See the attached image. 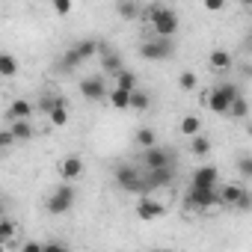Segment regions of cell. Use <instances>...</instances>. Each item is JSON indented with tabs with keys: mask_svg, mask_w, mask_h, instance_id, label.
Masks as SVG:
<instances>
[{
	"mask_svg": "<svg viewBox=\"0 0 252 252\" xmlns=\"http://www.w3.org/2000/svg\"><path fill=\"white\" fill-rule=\"evenodd\" d=\"M234 208H237V211H249V208H252V199H249V190H243V196L237 199V205H234Z\"/></svg>",
	"mask_w": 252,
	"mask_h": 252,
	"instance_id": "d6a6232c",
	"label": "cell"
},
{
	"mask_svg": "<svg viewBox=\"0 0 252 252\" xmlns=\"http://www.w3.org/2000/svg\"><path fill=\"white\" fill-rule=\"evenodd\" d=\"M202 134V119L199 116H184L181 119V137H196Z\"/></svg>",
	"mask_w": 252,
	"mask_h": 252,
	"instance_id": "ffe728a7",
	"label": "cell"
},
{
	"mask_svg": "<svg viewBox=\"0 0 252 252\" xmlns=\"http://www.w3.org/2000/svg\"><path fill=\"white\" fill-rule=\"evenodd\" d=\"M80 63H83V60L77 57V51H74V48H65V51H63V60H60V65H63V71H65V74H71V71H74Z\"/></svg>",
	"mask_w": 252,
	"mask_h": 252,
	"instance_id": "603a6c76",
	"label": "cell"
},
{
	"mask_svg": "<svg viewBox=\"0 0 252 252\" xmlns=\"http://www.w3.org/2000/svg\"><path fill=\"white\" fill-rule=\"evenodd\" d=\"M143 163L149 166V172H155V169H172L175 166V155L169 149H163V146H152V149L143 152Z\"/></svg>",
	"mask_w": 252,
	"mask_h": 252,
	"instance_id": "277c9868",
	"label": "cell"
},
{
	"mask_svg": "<svg viewBox=\"0 0 252 252\" xmlns=\"http://www.w3.org/2000/svg\"><path fill=\"white\" fill-rule=\"evenodd\" d=\"M237 95H240V89H237L234 83H222V86H217V89H211V92L205 95V104H208L211 113L225 116V113H228V104H231Z\"/></svg>",
	"mask_w": 252,
	"mask_h": 252,
	"instance_id": "7a4b0ae2",
	"label": "cell"
},
{
	"mask_svg": "<svg viewBox=\"0 0 252 252\" xmlns=\"http://www.w3.org/2000/svg\"><path fill=\"white\" fill-rule=\"evenodd\" d=\"M116 89H122V92H134V89H137V74L128 71V68H122V71L116 74Z\"/></svg>",
	"mask_w": 252,
	"mask_h": 252,
	"instance_id": "d6986e66",
	"label": "cell"
},
{
	"mask_svg": "<svg viewBox=\"0 0 252 252\" xmlns=\"http://www.w3.org/2000/svg\"><path fill=\"white\" fill-rule=\"evenodd\" d=\"M6 217V208H3V199H0V220H3Z\"/></svg>",
	"mask_w": 252,
	"mask_h": 252,
	"instance_id": "f35d334b",
	"label": "cell"
},
{
	"mask_svg": "<svg viewBox=\"0 0 252 252\" xmlns=\"http://www.w3.org/2000/svg\"><path fill=\"white\" fill-rule=\"evenodd\" d=\"M172 169H155V172H149V178L143 181V187L146 190H155V187H166V184H172Z\"/></svg>",
	"mask_w": 252,
	"mask_h": 252,
	"instance_id": "9a60e30c",
	"label": "cell"
},
{
	"mask_svg": "<svg viewBox=\"0 0 252 252\" xmlns=\"http://www.w3.org/2000/svg\"><path fill=\"white\" fill-rule=\"evenodd\" d=\"M15 234H18V225H15L12 220H6V217H3V220H0V243L6 246V243L15 237Z\"/></svg>",
	"mask_w": 252,
	"mask_h": 252,
	"instance_id": "4316f807",
	"label": "cell"
},
{
	"mask_svg": "<svg viewBox=\"0 0 252 252\" xmlns=\"http://www.w3.org/2000/svg\"><path fill=\"white\" fill-rule=\"evenodd\" d=\"M18 60L15 54H6V51H0V77H15L18 74Z\"/></svg>",
	"mask_w": 252,
	"mask_h": 252,
	"instance_id": "e0dca14e",
	"label": "cell"
},
{
	"mask_svg": "<svg viewBox=\"0 0 252 252\" xmlns=\"http://www.w3.org/2000/svg\"><path fill=\"white\" fill-rule=\"evenodd\" d=\"M104 68H107V71H110V74L116 77V74H119V71H122L125 65H122V60H119L116 54H107V51H104Z\"/></svg>",
	"mask_w": 252,
	"mask_h": 252,
	"instance_id": "f1b7e54d",
	"label": "cell"
},
{
	"mask_svg": "<svg viewBox=\"0 0 252 252\" xmlns=\"http://www.w3.org/2000/svg\"><path fill=\"white\" fill-rule=\"evenodd\" d=\"M9 146H15V140H12V134L6 128V131H0V149H9Z\"/></svg>",
	"mask_w": 252,
	"mask_h": 252,
	"instance_id": "d590c367",
	"label": "cell"
},
{
	"mask_svg": "<svg viewBox=\"0 0 252 252\" xmlns=\"http://www.w3.org/2000/svg\"><path fill=\"white\" fill-rule=\"evenodd\" d=\"M190 152H193L196 158H205V155L211 152V140H208L205 134H196V137H190Z\"/></svg>",
	"mask_w": 252,
	"mask_h": 252,
	"instance_id": "d4e9b609",
	"label": "cell"
},
{
	"mask_svg": "<svg viewBox=\"0 0 252 252\" xmlns=\"http://www.w3.org/2000/svg\"><path fill=\"white\" fill-rule=\"evenodd\" d=\"M9 134H12L15 143H27V140L36 137V128H33L30 122H12V125H9Z\"/></svg>",
	"mask_w": 252,
	"mask_h": 252,
	"instance_id": "2e32d148",
	"label": "cell"
},
{
	"mask_svg": "<svg viewBox=\"0 0 252 252\" xmlns=\"http://www.w3.org/2000/svg\"><path fill=\"white\" fill-rule=\"evenodd\" d=\"M80 175H83V160H80L77 155H68V158L60 160V178H63V181H74V178H80Z\"/></svg>",
	"mask_w": 252,
	"mask_h": 252,
	"instance_id": "30bf717a",
	"label": "cell"
},
{
	"mask_svg": "<svg viewBox=\"0 0 252 252\" xmlns=\"http://www.w3.org/2000/svg\"><path fill=\"white\" fill-rule=\"evenodd\" d=\"M152 107V98H149V92H143V89H134L131 92V104H128V110H134V113H146Z\"/></svg>",
	"mask_w": 252,
	"mask_h": 252,
	"instance_id": "ac0fdd59",
	"label": "cell"
},
{
	"mask_svg": "<svg viewBox=\"0 0 252 252\" xmlns=\"http://www.w3.org/2000/svg\"><path fill=\"white\" fill-rule=\"evenodd\" d=\"M74 51H77V57H80V60H89V57H95V54L101 51V42L86 39V42H77V45H74Z\"/></svg>",
	"mask_w": 252,
	"mask_h": 252,
	"instance_id": "7402d4cb",
	"label": "cell"
},
{
	"mask_svg": "<svg viewBox=\"0 0 252 252\" xmlns=\"http://www.w3.org/2000/svg\"><path fill=\"white\" fill-rule=\"evenodd\" d=\"M21 252H42V243H39V240H27V243L21 246Z\"/></svg>",
	"mask_w": 252,
	"mask_h": 252,
	"instance_id": "8d00e7d4",
	"label": "cell"
},
{
	"mask_svg": "<svg viewBox=\"0 0 252 252\" xmlns=\"http://www.w3.org/2000/svg\"><path fill=\"white\" fill-rule=\"evenodd\" d=\"M208 65H211L214 71H228V68H231V54H228L225 48H214L211 57H208Z\"/></svg>",
	"mask_w": 252,
	"mask_h": 252,
	"instance_id": "5bb4252c",
	"label": "cell"
},
{
	"mask_svg": "<svg viewBox=\"0 0 252 252\" xmlns=\"http://www.w3.org/2000/svg\"><path fill=\"white\" fill-rule=\"evenodd\" d=\"M149 21H152V30L158 33V39H172L181 27V18L172 6H152Z\"/></svg>",
	"mask_w": 252,
	"mask_h": 252,
	"instance_id": "6da1fadb",
	"label": "cell"
},
{
	"mask_svg": "<svg viewBox=\"0 0 252 252\" xmlns=\"http://www.w3.org/2000/svg\"><path fill=\"white\" fill-rule=\"evenodd\" d=\"M205 9H208V12H220V9H222V0H208Z\"/></svg>",
	"mask_w": 252,
	"mask_h": 252,
	"instance_id": "74e56055",
	"label": "cell"
},
{
	"mask_svg": "<svg viewBox=\"0 0 252 252\" xmlns=\"http://www.w3.org/2000/svg\"><path fill=\"white\" fill-rule=\"evenodd\" d=\"M190 187H199V190H217V187H220V169L211 166V163L199 166V169L193 172V184H190Z\"/></svg>",
	"mask_w": 252,
	"mask_h": 252,
	"instance_id": "ba28073f",
	"label": "cell"
},
{
	"mask_svg": "<svg viewBox=\"0 0 252 252\" xmlns=\"http://www.w3.org/2000/svg\"><path fill=\"white\" fill-rule=\"evenodd\" d=\"M158 252H169V249H158Z\"/></svg>",
	"mask_w": 252,
	"mask_h": 252,
	"instance_id": "60d3db41",
	"label": "cell"
},
{
	"mask_svg": "<svg viewBox=\"0 0 252 252\" xmlns=\"http://www.w3.org/2000/svg\"><path fill=\"white\" fill-rule=\"evenodd\" d=\"M0 252H6V246H3V243H0Z\"/></svg>",
	"mask_w": 252,
	"mask_h": 252,
	"instance_id": "ab89813d",
	"label": "cell"
},
{
	"mask_svg": "<svg viewBox=\"0 0 252 252\" xmlns=\"http://www.w3.org/2000/svg\"><path fill=\"white\" fill-rule=\"evenodd\" d=\"M110 104L116 107V110H128V104H131V92H122V89H110Z\"/></svg>",
	"mask_w": 252,
	"mask_h": 252,
	"instance_id": "484cf974",
	"label": "cell"
},
{
	"mask_svg": "<svg viewBox=\"0 0 252 252\" xmlns=\"http://www.w3.org/2000/svg\"><path fill=\"white\" fill-rule=\"evenodd\" d=\"M243 184H222L220 190H217V205H225V208H234L237 205V199L243 196Z\"/></svg>",
	"mask_w": 252,
	"mask_h": 252,
	"instance_id": "7c38bea8",
	"label": "cell"
},
{
	"mask_svg": "<svg viewBox=\"0 0 252 252\" xmlns=\"http://www.w3.org/2000/svg\"><path fill=\"white\" fill-rule=\"evenodd\" d=\"M217 205V190H199V187H190L187 190V208L190 211H208Z\"/></svg>",
	"mask_w": 252,
	"mask_h": 252,
	"instance_id": "52a82bcc",
	"label": "cell"
},
{
	"mask_svg": "<svg viewBox=\"0 0 252 252\" xmlns=\"http://www.w3.org/2000/svg\"><path fill=\"white\" fill-rule=\"evenodd\" d=\"M172 39H152L140 45V57L143 60H169L172 57Z\"/></svg>",
	"mask_w": 252,
	"mask_h": 252,
	"instance_id": "8992f818",
	"label": "cell"
},
{
	"mask_svg": "<svg viewBox=\"0 0 252 252\" xmlns=\"http://www.w3.org/2000/svg\"><path fill=\"white\" fill-rule=\"evenodd\" d=\"M71 205H74V187H71V184H60V187L48 196V202H45V208H48L51 217H63V214H68Z\"/></svg>",
	"mask_w": 252,
	"mask_h": 252,
	"instance_id": "3957f363",
	"label": "cell"
},
{
	"mask_svg": "<svg viewBox=\"0 0 252 252\" xmlns=\"http://www.w3.org/2000/svg\"><path fill=\"white\" fill-rule=\"evenodd\" d=\"M80 92L89 101H101L107 95V83H104V77H86V80H80Z\"/></svg>",
	"mask_w": 252,
	"mask_h": 252,
	"instance_id": "8fae6325",
	"label": "cell"
},
{
	"mask_svg": "<svg viewBox=\"0 0 252 252\" xmlns=\"http://www.w3.org/2000/svg\"><path fill=\"white\" fill-rule=\"evenodd\" d=\"M246 113H249V104H246V98L243 95H237L231 104H228V119H246Z\"/></svg>",
	"mask_w": 252,
	"mask_h": 252,
	"instance_id": "cb8c5ba5",
	"label": "cell"
},
{
	"mask_svg": "<svg viewBox=\"0 0 252 252\" xmlns=\"http://www.w3.org/2000/svg\"><path fill=\"white\" fill-rule=\"evenodd\" d=\"M42 252H68V246H63V243H57V240H51V243H42Z\"/></svg>",
	"mask_w": 252,
	"mask_h": 252,
	"instance_id": "836d02e7",
	"label": "cell"
},
{
	"mask_svg": "<svg viewBox=\"0 0 252 252\" xmlns=\"http://www.w3.org/2000/svg\"><path fill=\"white\" fill-rule=\"evenodd\" d=\"M134 143L146 152V149H152V146H158V134L152 131V128H140L137 134H134Z\"/></svg>",
	"mask_w": 252,
	"mask_h": 252,
	"instance_id": "44dd1931",
	"label": "cell"
},
{
	"mask_svg": "<svg viewBox=\"0 0 252 252\" xmlns=\"http://www.w3.org/2000/svg\"><path fill=\"white\" fill-rule=\"evenodd\" d=\"M48 119H51L54 128H63V125L68 122V107H54V110L48 113Z\"/></svg>",
	"mask_w": 252,
	"mask_h": 252,
	"instance_id": "83f0119b",
	"label": "cell"
},
{
	"mask_svg": "<svg viewBox=\"0 0 252 252\" xmlns=\"http://www.w3.org/2000/svg\"><path fill=\"white\" fill-rule=\"evenodd\" d=\"M33 110H36V104L18 98V101H12V107H9V119H12V122H30Z\"/></svg>",
	"mask_w": 252,
	"mask_h": 252,
	"instance_id": "4fadbf2b",
	"label": "cell"
},
{
	"mask_svg": "<svg viewBox=\"0 0 252 252\" xmlns=\"http://www.w3.org/2000/svg\"><path fill=\"white\" fill-rule=\"evenodd\" d=\"M178 86H181L184 92H193V89L199 86V77H196L193 71H181V77H178Z\"/></svg>",
	"mask_w": 252,
	"mask_h": 252,
	"instance_id": "f546056e",
	"label": "cell"
},
{
	"mask_svg": "<svg viewBox=\"0 0 252 252\" xmlns=\"http://www.w3.org/2000/svg\"><path fill=\"white\" fill-rule=\"evenodd\" d=\"M237 166H240V172H243V175H246V178H249V175H252V160H249V155H243V158H240V163H237Z\"/></svg>",
	"mask_w": 252,
	"mask_h": 252,
	"instance_id": "e575fe53",
	"label": "cell"
},
{
	"mask_svg": "<svg viewBox=\"0 0 252 252\" xmlns=\"http://www.w3.org/2000/svg\"><path fill=\"white\" fill-rule=\"evenodd\" d=\"M116 181H119V187H122V190H128V193H146L143 178H140L137 166H131V163L116 166Z\"/></svg>",
	"mask_w": 252,
	"mask_h": 252,
	"instance_id": "5b68a950",
	"label": "cell"
},
{
	"mask_svg": "<svg viewBox=\"0 0 252 252\" xmlns=\"http://www.w3.org/2000/svg\"><path fill=\"white\" fill-rule=\"evenodd\" d=\"M116 12H119L122 18H128V21H134V18L140 15V6H137V3H116Z\"/></svg>",
	"mask_w": 252,
	"mask_h": 252,
	"instance_id": "4dcf8cb0",
	"label": "cell"
},
{
	"mask_svg": "<svg viewBox=\"0 0 252 252\" xmlns=\"http://www.w3.org/2000/svg\"><path fill=\"white\" fill-rule=\"evenodd\" d=\"M143 222H152V220H160V217H166V205L163 202H158V199H140L137 202V211H134Z\"/></svg>",
	"mask_w": 252,
	"mask_h": 252,
	"instance_id": "9c48e42d",
	"label": "cell"
},
{
	"mask_svg": "<svg viewBox=\"0 0 252 252\" xmlns=\"http://www.w3.org/2000/svg\"><path fill=\"white\" fill-rule=\"evenodd\" d=\"M54 12L57 15H68L71 12V0H54Z\"/></svg>",
	"mask_w": 252,
	"mask_h": 252,
	"instance_id": "1f68e13d",
	"label": "cell"
}]
</instances>
